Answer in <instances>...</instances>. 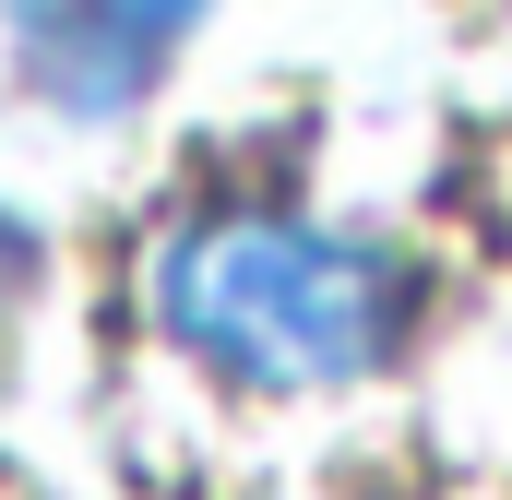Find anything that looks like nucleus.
<instances>
[{"mask_svg":"<svg viewBox=\"0 0 512 500\" xmlns=\"http://www.w3.org/2000/svg\"><path fill=\"white\" fill-rule=\"evenodd\" d=\"M203 0H12V60L60 120H120L167 84Z\"/></svg>","mask_w":512,"mask_h":500,"instance_id":"obj_2","label":"nucleus"},{"mask_svg":"<svg viewBox=\"0 0 512 500\" xmlns=\"http://www.w3.org/2000/svg\"><path fill=\"white\" fill-rule=\"evenodd\" d=\"M143 322L239 393H346L417 346L429 262L298 203H191L143 250Z\"/></svg>","mask_w":512,"mask_h":500,"instance_id":"obj_1","label":"nucleus"},{"mask_svg":"<svg viewBox=\"0 0 512 500\" xmlns=\"http://www.w3.org/2000/svg\"><path fill=\"white\" fill-rule=\"evenodd\" d=\"M12 274H24V215L0 203V298H12Z\"/></svg>","mask_w":512,"mask_h":500,"instance_id":"obj_3","label":"nucleus"}]
</instances>
